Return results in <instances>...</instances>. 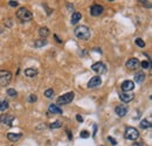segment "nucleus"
Masks as SVG:
<instances>
[{
	"label": "nucleus",
	"instance_id": "1",
	"mask_svg": "<svg viewBox=\"0 0 152 146\" xmlns=\"http://www.w3.org/2000/svg\"><path fill=\"white\" fill-rule=\"evenodd\" d=\"M74 33H75V36H76L77 39L84 40V41L89 40V39H90V35H91L90 29L88 28L87 26H83V25L77 26L76 28L74 29Z\"/></svg>",
	"mask_w": 152,
	"mask_h": 146
},
{
	"label": "nucleus",
	"instance_id": "2",
	"mask_svg": "<svg viewBox=\"0 0 152 146\" xmlns=\"http://www.w3.org/2000/svg\"><path fill=\"white\" fill-rule=\"evenodd\" d=\"M17 18L21 21V22H27V21H30L33 19V14L28 8L26 7H21L18 9L17 12Z\"/></svg>",
	"mask_w": 152,
	"mask_h": 146
},
{
	"label": "nucleus",
	"instance_id": "3",
	"mask_svg": "<svg viewBox=\"0 0 152 146\" xmlns=\"http://www.w3.org/2000/svg\"><path fill=\"white\" fill-rule=\"evenodd\" d=\"M12 81V74L8 70H0V87H7Z\"/></svg>",
	"mask_w": 152,
	"mask_h": 146
},
{
	"label": "nucleus",
	"instance_id": "4",
	"mask_svg": "<svg viewBox=\"0 0 152 146\" xmlns=\"http://www.w3.org/2000/svg\"><path fill=\"white\" fill-rule=\"evenodd\" d=\"M74 97H75V93H74L73 91H71V92H67V93L62 95V96H60V97L58 98V105L69 104L70 102H73Z\"/></svg>",
	"mask_w": 152,
	"mask_h": 146
},
{
	"label": "nucleus",
	"instance_id": "5",
	"mask_svg": "<svg viewBox=\"0 0 152 146\" xmlns=\"http://www.w3.org/2000/svg\"><path fill=\"white\" fill-rule=\"evenodd\" d=\"M124 137L126 139H129V140H136L139 137V132L135 127H126L125 133H124Z\"/></svg>",
	"mask_w": 152,
	"mask_h": 146
},
{
	"label": "nucleus",
	"instance_id": "6",
	"mask_svg": "<svg viewBox=\"0 0 152 146\" xmlns=\"http://www.w3.org/2000/svg\"><path fill=\"white\" fill-rule=\"evenodd\" d=\"M91 69L95 71V73H97V74H103V73H105V70H107V67H105V64L104 63H102V62H96V63H94L92 65H91Z\"/></svg>",
	"mask_w": 152,
	"mask_h": 146
},
{
	"label": "nucleus",
	"instance_id": "7",
	"mask_svg": "<svg viewBox=\"0 0 152 146\" xmlns=\"http://www.w3.org/2000/svg\"><path fill=\"white\" fill-rule=\"evenodd\" d=\"M101 84H102L101 76H94V77H91L90 81L88 82V88L89 89H95V88L99 87Z\"/></svg>",
	"mask_w": 152,
	"mask_h": 146
},
{
	"label": "nucleus",
	"instance_id": "8",
	"mask_svg": "<svg viewBox=\"0 0 152 146\" xmlns=\"http://www.w3.org/2000/svg\"><path fill=\"white\" fill-rule=\"evenodd\" d=\"M14 120L13 115H1L0 116V123L6 125V126H12V123Z\"/></svg>",
	"mask_w": 152,
	"mask_h": 146
},
{
	"label": "nucleus",
	"instance_id": "9",
	"mask_svg": "<svg viewBox=\"0 0 152 146\" xmlns=\"http://www.w3.org/2000/svg\"><path fill=\"white\" fill-rule=\"evenodd\" d=\"M121 88H122V92H130V91H132L135 89V83L132 81L128 80V81H124L122 83Z\"/></svg>",
	"mask_w": 152,
	"mask_h": 146
},
{
	"label": "nucleus",
	"instance_id": "10",
	"mask_svg": "<svg viewBox=\"0 0 152 146\" xmlns=\"http://www.w3.org/2000/svg\"><path fill=\"white\" fill-rule=\"evenodd\" d=\"M102 13H103V7H102L101 5L95 4V5H92L90 7V14L92 17H98V15H101Z\"/></svg>",
	"mask_w": 152,
	"mask_h": 146
},
{
	"label": "nucleus",
	"instance_id": "11",
	"mask_svg": "<svg viewBox=\"0 0 152 146\" xmlns=\"http://www.w3.org/2000/svg\"><path fill=\"white\" fill-rule=\"evenodd\" d=\"M126 68L128 69H130V70H136L137 68H138V65H139V61L137 60V58H130V60H128V62H126Z\"/></svg>",
	"mask_w": 152,
	"mask_h": 146
},
{
	"label": "nucleus",
	"instance_id": "12",
	"mask_svg": "<svg viewBox=\"0 0 152 146\" xmlns=\"http://www.w3.org/2000/svg\"><path fill=\"white\" fill-rule=\"evenodd\" d=\"M133 97L135 96L132 93H130V92H120V98H121L122 102H124V103L131 102L133 99Z\"/></svg>",
	"mask_w": 152,
	"mask_h": 146
},
{
	"label": "nucleus",
	"instance_id": "13",
	"mask_svg": "<svg viewBox=\"0 0 152 146\" xmlns=\"http://www.w3.org/2000/svg\"><path fill=\"white\" fill-rule=\"evenodd\" d=\"M115 112L118 117H124L128 114V108L125 105H118V106H116Z\"/></svg>",
	"mask_w": 152,
	"mask_h": 146
},
{
	"label": "nucleus",
	"instance_id": "14",
	"mask_svg": "<svg viewBox=\"0 0 152 146\" xmlns=\"http://www.w3.org/2000/svg\"><path fill=\"white\" fill-rule=\"evenodd\" d=\"M81 18H82V14L80 12H74L73 15H71V20H70L71 25H76L77 22H80Z\"/></svg>",
	"mask_w": 152,
	"mask_h": 146
},
{
	"label": "nucleus",
	"instance_id": "15",
	"mask_svg": "<svg viewBox=\"0 0 152 146\" xmlns=\"http://www.w3.org/2000/svg\"><path fill=\"white\" fill-rule=\"evenodd\" d=\"M48 111L52 114H58V115H62V110L56 105V104H50L48 108Z\"/></svg>",
	"mask_w": 152,
	"mask_h": 146
},
{
	"label": "nucleus",
	"instance_id": "16",
	"mask_svg": "<svg viewBox=\"0 0 152 146\" xmlns=\"http://www.w3.org/2000/svg\"><path fill=\"white\" fill-rule=\"evenodd\" d=\"M7 138H8L11 142H18V140L21 138V133H13V132H9V133H7Z\"/></svg>",
	"mask_w": 152,
	"mask_h": 146
},
{
	"label": "nucleus",
	"instance_id": "17",
	"mask_svg": "<svg viewBox=\"0 0 152 146\" xmlns=\"http://www.w3.org/2000/svg\"><path fill=\"white\" fill-rule=\"evenodd\" d=\"M25 75L27 77H35L37 75V69H35V68H27L25 70Z\"/></svg>",
	"mask_w": 152,
	"mask_h": 146
},
{
	"label": "nucleus",
	"instance_id": "18",
	"mask_svg": "<svg viewBox=\"0 0 152 146\" xmlns=\"http://www.w3.org/2000/svg\"><path fill=\"white\" fill-rule=\"evenodd\" d=\"M39 34H40V36L42 39H46L49 35V29L47 28V27H41V28L39 29Z\"/></svg>",
	"mask_w": 152,
	"mask_h": 146
},
{
	"label": "nucleus",
	"instance_id": "19",
	"mask_svg": "<svg viewBox=\"0 0 152 146\" xmlns=\"http://www.w3.org/2000/svg\"><path fill=\"white\" fill-rule=\"evenodd\" d=\"M46 45H47V40L46 39H40V40H36L34 42V47L35 48H41V47H43Z\"/></svg>",
	"mask_w": 152,
	"mask_h": 146
},
{
	"label": "nucleus",
	"instance_id": "20",
	"mask_svg": "<svg viewBox=\"0 0 152 146\" xmlns=\"http://www.w3.org/2000/svg\"><path fill=\"white\" fill-rule=\"evenodd\" d=\"M144 78H145V74L144 73H137V75L135 76V80H136L137 83H142L144 81Z\"/></svg>",
	"mask_w": 152,
	"mask_h": 146
},
{
	"label": "nucleus",
	"instance_id": "21",
	"mask_svg": "<svg viewBox=\"0 0 152 146\" xmlns=\"http://www.w3.org/2000/svg\"><path fill=\"white\" fill-rule=\"evenodd\" d=\"M140 127H142V129H150V127H151V123H150V120H148V119H143V120L140 122Z\"/></svg>",
	"mask_w": 152,
	"mask_h": 146
},
{
	"label": "nucleus",
	"instance_id": "22",
	"mask_svg": "<svg viewBox=\"0 0 152 146\" xmlns=\"http://www.w3.org/2000/svg\"><path fill=\"white\" fill-rule=\"evenodd\" d=\"M8 109V102L7 101H0V111H6Z\"/></svg>",
	"mask_w": 152,
	"mask_h": 146
},
{
	"label": "nucleus",
	"instance_id": "23",
	"mask_svg": "<svg viewBox=\"0 0 152 146\" xmlns=\"http://www.w3.org/2000/svg\"><path fill=\"white\" fill-rule=\"evenodd\" d=\"M45 96H46L47 98H53V97H54V90H53V89H47V90L45 91Z\"/></svg>",
	"mask_w": 152,
	"mask_h": 146
},
{
	"label": "nucleus",
	"instance_id": "24",
	"mask_svg": "<svg viewBox=\"0 0 152 146\" xmlns=\"http://www.w3.org/2000/svg\"><path fill=\"white\" fill-rule=\"evenodd\" d=\"M135 42H136V45H137L138 47H140V48H144V47H145V42L143 41V39H139V37H138V39L135 40Z\"/></svg>",
	"mask_w": 152,
	"mask_h": 146
},
{
	"label": "nucleus",
	"instance_id": "25",
	"mask_svg": "<svg viewBox=\"0 0 152 146\" xmlns=\"http://www.w3.org/2000/svg\"><path fill=\"white\" fill-rule=\"evenodd\" d=\"M61 122L60 120H56V122H54V123H52L50 125H49V127L50 129H59V127H61Z\"/></svg>",
	"mask_w": 152,
	"mask_h": 146
},
{
	"label": "nucleus",
	"instance_id": "26",
	"mask_svg": "<svg viewBox=\"0 0 152 146\" xmlns=\"http://www.w3.org/2000/svg\"><path fill=\"white\" fill-rule=\"evenodd\" d=\"M7 95H8L9 97H17V96H18V92H17L14 89H8V90H7Z\"/></svg>",
	"mask_w": 152,
	"mask_h": 146
},
{
	"label": "nucleus",
	"instance_id": "27",
	"mask_svg": "<svg viewBox=\"0 0 152 146\" xmlns=\"http://www.w3.org/2000/svg\"><path fill=\"white\" fill-rule=\"evenodd\" d=\"M140 65H142L143 69H149V68H150V62H149V61H143V62L140 63Z\"/></svg>",
	"mask_w": 152,
	"mask_h": 146
},
{
	"label": "nucleus",
	"instance_id": "28",
	"mask_svg": "<svg viewBox=\"0 0 152 146\" xmlns=\"http://www.w3.org/2000/svg\"><path fill=\"white\" fill-rule=\"evenodd\" d=\"M89 136H90V133L88 131H81V133H80V137L81 138H88Z\"/></svg>",
	"mask_w": 152,
	"mask_h": 146
},
{
	"label": "nucleus",
	"instance_id": "29",
	"mask_svg": "<svg viewBox=\"0 0 152 146\" xmlns=\"http://www.w3.org/2000/svg\"><path fill=\"white\" fill-rule=\"evenodd\" d=\"M36 99H37V97H36L35 95H30V97H28V102H30V103H34V102H36Z\"/></svg>",
	"mask_w": 152,
	"mask_h": 146
},
{
	"label": "nucleus",
	"instance_id": "30",
	"mask_svg": "<svg viewBox=\"0 0 152 146\" xmlns=\"http://www.w3.org/2000/svg\"><path fill=\"white\" fill-rule=\"evenodd\" d=\"M108 140H109V142H110V143H111V144H112L114 146L117 145V142H116V140H115L112 137H108Z\"/></svg>",
	"mask_w": 152,
	"mask_h": 146
},
{
	"label": "nucleus",
	"instance_id": "31",
	"mask_svg": "<svg viewBox=\"0 0 152 146\" xmlns=\"http://www.w3.org/2000/svg\"><path fill=\"white\" fill-rule=\"evenodd\" d=\"M8 4H9V6H11V7H17V6L19 5V2H18V1H9Z\"/></svg>",
	"mask_w": 152,
	"mask_h": 146
},
{
	"label": "nucleus",
	"instance_id": "32",
	"mask_svg": "<svg viewBox=\"0 0 152 146\" xmlns=\"http://www.w3.org/2000/svg\"><path fill=\"white\" fill-rule=\"evenodd\" d=\"M140 2H142V4H143V5L145 6V7H146V6H148L149 8L151 7V1H148V2H146V1H140Z\"/></svg>",
	"mask_w": 152,
	"mask_h": 146
},
{
	"label": "nucleus",
	"instance_id": "33",
	"mask_svg": "<svg viewBox=\"0 0 152 146\" xmlns=\"http://www.w3.org/2000/svg\"><path fill=\"white\" fill-rule=\"evenodd\" d=\"M76 119H77V122H80V123L83 122V117L81 116V115H76Z\"/></svg>",
	"mask_w": 152,
	"mask_h": 146
},
{
	"label": "nucleus",
	"instance_id": "34",
	"mask_svg": "<svg viewBox=\"0 0 152 146\" xmlns=\"http://www.w3.org/2000/svg\"><path fill=\"white\" fill-rule=\"evenodd\" d=\"M132 146H143V144L142 143H133Z\"/></svg>",
	"mask_w": 152,
	"mask_h": 146
},
{
	"label": "nucleus",
	"instance_id": "35",
	"mask_svg": "<svg viewBox=\"0 0 152 146\" xmlns=\"http://www.w3.org/2000/svg\"><path fill=\"white\" fill-rule=\"evenodd\" d=\"M55 39H56V40H58V42H59V43H61V42H62V41H61L60 39H59V37H58V35H55Z\"/></svg>",
	"mask_w": 152,
	"mask_h": 146
}]
</instances>
